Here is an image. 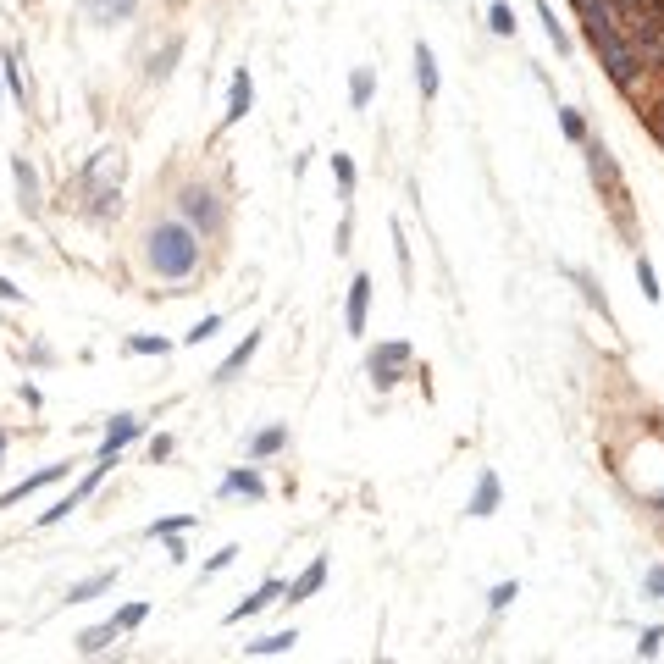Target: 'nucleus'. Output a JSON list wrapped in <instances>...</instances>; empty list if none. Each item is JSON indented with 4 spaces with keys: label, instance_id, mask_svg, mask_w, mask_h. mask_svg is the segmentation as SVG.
Masks as SVG:
<instances>
[{
    "label": "nucleus",
    "instance_id": "393cba45",
    "mask_svg": "<svg viewBox=\"0 0 664 664\" xmlns=\"http://www.w3.org/2000/svg\"><path fill=\"white\" fill-rule=\"evenodd\" d=\"M283 449H288V432L283 427H266V432L249 438V460H266V454H283Z\"/></svg>",
    "mask_w": 664,
    "mask_h": 664
},
{
    "label": "nucleus",
    "instance_id": "58836bf2",
    "mask_svg": "<svg viewBox=\"0 0 664 664\" xmlns=\"http://www.w3.org/2000/svg\"><path fill=\"white\" fill-rule=\"evenodd\" d=\"M659 648H664V631H659V626H648V631H642V642H637V653H642V659H653Z\"/></svg>",
    "mask_w": 664,
    "mask_h": 664
},
{
    "label": "nucleus",
    "instance_id": "c756f323",
    "mask_svg": "<svg viewBox=\"0 0 664 664\" xmlns=\"http://www.w3.org/2000/svg\"><path fill=\"white\" fill-rule=\"evenodd\" d=\"M537 23L548 28V39H554V50H559V56H570V34H565V23H559V17L548 12V6H537Z\"/></svg>",
    "mask_w": 664,
    "mask_h": 664
},
{
    "label": "nucleus",
    "instance_id": "6ab92c4d",
    "mask_svg": "<svg viewBox=\"0 0 664 664\" xmlns=\"http://www.w3.org/2000/svg\"><path fill=\"white\" fill-rule=\"evenodd\" d=\"M261 338H266V332H244V344H238L233 355L222 360V366H216V382H233L238 371H244L249 360H255V349H261Z\"/></svg>",
    "mask_w": 664,
    "mask_h": 664
},
{
    "label": "nucleus",
    "instance_id": "1a4fd4ad",
    "mask_svg": "<svg viewBox=\"0 0 664 664\" xmlns=\"http://www.w3.org/2000/svg\"><path fill=\"white\" fill-rule=\"evenodd\" d=\"M67 471H72V465H45V471L23 476L17 487H6V493H0V510H12V504H23V498H34V493H45V487L67 482Z\"/></svg>",
    "mask_w": 664,
    "mask_h": 664
},
{
    "label": "nucleus",
    "instance_id": "412c9836",
    "mask_svg": "<svg viewBox=\"0 0 664 664\" xmlns=\"http://www.w3.org/2000/svg\"><path fill=\"white\" fill-rule=\"evenodd\" d=\"M294 642H299V631H272V637L244 642V653H249V659H277V653H288Z\"/></svg>",
    "mask_w": 664,
    "mask_h": 664
},
{
    "label": "nucleus",
    "instance_id": "a18cd8bd",
    "mask_svg": "<svg viewBox=\"0 0 664 664\" xmlns=\"http://www.w3.org/2000/svg\"><path fill=\"white\" fill-rule=\"evenodd\" d=\"M0 460H6V427H0Z\"/></svg>",
    "mask_w": 664,
    "mask_h": 664
},
{
    "label": "nucleus",
    "instance_id": "f8f14e48",
    "mask_svg": "<svg viewBox=\"0 0 664 664\" xmlns=\"http://www.w3.org/2000/svg\"><path fill=\"white\" fill-rule=\"evenodd\" d=\"M78 12L89 17L95 28H117V23H128V17L139 12V0H78Z\"/></svg>",
    "mask_w": 664,
    "mask_h": 664
},
{
    "label": "nucleus",
    "instance_id": "7c9ffc66",
    "mask_svg": "<svg viewBox=\"0 0 664 664\" xmlns=\"http://www.w3.org/2000/svg\"><path fill=\"white\" fill-rule=\"evenodd\" d=\"M487 28H493L498 39H510V34H515V12L504 6V0H493V6H487Z\"/></svg>",
    "mask_w": 664,
    "mask_h": 664
},
{
    "label": "nucleus",
    "instance_id": "aec40b11",
    "mask_svg": "<svg viewBox=\"0 0 664 664\" xmlns=\"http://www.w3.org/2000/svg\"><path fill=\"white\" fill-rule=\"evenodd\" d=\"M117 637H122V631H117V620H106V626H89V631H78V642H72V648H78L83 659H89V653H106Z\"/></svg>",
    "mask_w": 664,
    "mask_h": 664
},
{
    "label": "nucleus",
    "instance_id": "4c0bfd02",
    "mask_svg": "<svg viewBox=\"0 0 664 664\" xmlns=\"http://www.w3.org/2000/svg\"><path fill=\"white\" fill-rule=\"evenodd\" d=\"M189 526H194V515H166V521L150 526V537H172V532H189Z\"/></svg>",
    "mask_w": 664,
    "mask_h": 664
},
{
    "label": "nucleus",
    "instance_id": "9d476101",
    "mask_svg": "<svg viewBox=\"0 0 664 664\" xmlns=\"http://www.w3.org/2000/svg\"><path fill=\"white\" fill-rule=\"evenodd\" d=\"M366 321H371V277L355 272V283H349V299H344V327L360 338V332H366Z\"/></svg>",
    "mask_w": 664,
    "mask_h": 664
},
{
    "label": "nucleus",
    "instance_id": "7ed1b4c3",
    "mask_svg": "<svg viewBox=\"0 0 664 664\" xmlns=\"http://www.w3.org/2000/svg\"><path fill=\"white\" fill-rule=\"evenodd\" d=\"M178 216L194 227L200 238H211V233H222V222H227V211H222V200H216L205 183H183L178 189Z\"/></svg>",
    "mask_w": 664,
    "mask_h": 664
},
{
    "label": "nucleus",
    "instance_id": "a211bd4d",
    "mask_svg": "<svg viewBox=\"0 0 664 664\" xmlns=\"http://www.w3.org/2000/svg\"><path fill=\"white\" fill-rule=\"evenodd\" d=\"M12 178H17V194H23V211L39 216L45 205H39V178H34V166H28V155H12Z\"/></svg>",
    "mask_w": 664,
    "mask_h": 664
},
{
    "label": "nucleus",
    "instance_id": "f03ea898",
    "mask_svg": "<svg viewBox=\"0 0 664 664\" xmlns=\"http://www.w3.org/2000/svg\"><path fill=\"white\" fill-rule=\"evenodd\" d=\"M122 211V155L100 150L95 161L83 166V216H117Z\"/></svg>",
    "mask_w": 664,
    "mask_h": 664
},
{
    "label": "nucleus",
    "instance_id": "ea45409f",
    "mask_svg": "<svg viewBox=\"0 0 664 664\" xmlns=\"http://www.w3.org/2000/svg\"><path fill=\"white\" fill-rule=\"evenodd\" d=\"M642 593H648V598H659V604H664V565H653L648 576H642Z\"/></svg>",
    "mask_w": 664,
    "mask_h": 664
},
{
    "label": "nucleus",
    "instance_id": "bb28decb",
    "mask_svg": "<svg viewBox=\"0 0 664 664\" xmlns=\"http://www.w3.org/2000/svg\"><path fill=\"white\" fill-rule=\"evenodd\" d=\"M559 133H565L570 144H587L593 133H587V117H581L576 106H559Z\"/></svg>",
    "mask_w": 664,
    "mask_h": 664
},
{
    "label": "nucleus",
    "instance_id": "f257e3e1",
    "mask_svg": "<svg viewBox=\"0 0 664 664\" xmlns=\"http://www.w3.org/2000/svg\"><path fill=\"white\" fill-rule=\"evenodd\" d=\"M205 261V238L194 233L183 216H166L144 233V266H150L161 283H189Z\"/></svg>",
    "mask_w": 664,
    "mask_h": 664
},
{
    "label": "nucleus",
    "instance_id": "72a5a7b5",
    "mask_svg": "<svg viewBox=\"0 0 664 664\" xmlns=\"http://www.w3.org/2000/svg\"><path fill=\"white\" fill-rule=\"evenodd\" d=\"M332 178H338V194H355V161H349V155H332Z\"/></svg>",
    "mask_w": 664,
    "mask_h": 664
},
{
    "label": "nucleus",
    "instance_id": "0eeeda50",
    "mask_svg": "<svg viewBox=\"0 0 664 664\" xmlns=\"http://www.w3.org/2000/svg\"><path fill=\"white\" fill-rule=\"evenodd\" d=\"M106 471H111V465H106V460H95V465H89V476H83V482L72 487L67 498H56V504H50V510H39V521H34L39 532H45V526H61V521H67V515L78 510L83 498H89V493H95V487H100V476H106Z\"/></svg>",
    "mask_w": 664,
    "mask_h": 664
},
{
    "label": "nucleus",
    "instance_id": "20e7f679",
    "mask_svg": "<svg viewBox=\"0 0 664 664\" xmlns=\"http://www.w3.org/2000/svg\"><path fill=\"white\" fill-rule=\"evenodd\" d=\"M410 366H415V349L404 344V338H388V344H377V349L366 355V377H371V388H382V393L399 388V377H404Z\"/></svg>",
    "mask_w": 664,
    "mask_h": 664
},
{
    "label": "nucleus",
    "instance_id": "423d86ee",
    "mask_svg": "<svg viewBox=\"0 0 664 664\" xmlns=\"http://www.w3.org/2000/svg\"><path fill=\"white\" fill-rule=\"evenodd\" d=\"M581 155H587V172H593V183L615 200V211H626V189H620V172H615V155L604 150L598 139H587L581 144Z\"/></svg>",
    "mask_w": 664,
    "mask_h": 664
},
{
    "label": "nucleus",
    "instance_id": "49530a36",
    "mask_svg": "<svg viewBox=\"0 0 664 664\" xmlns=\"http://www.w3.org/2000/svg\"><path fill=\"white\" fill-rule=\"evenodd\" d=\"M659 510H664V498H659Z\"/></svg>",
    "mask_w": 664,
    "mask_h": 664
},
{
    "label": "nucleus",
    "instance_id": "f704fd0d",
    "mask_svg": "<svg viewBox=\"0 0 664 664\" xmlns=\"http://www.w3.org/2000/svg\"><path fill=\"white\" fill-rule=\"evenodd\" d=\"M515 598H521V587H515V581H498L493 593H487V609H493V615H504V609H510Z\"/></svg>",
    "mask_w": 664,
    "mask_h": 664
},
{
    "label": "nucleus",
    "instance_id": "37998d69",
    "mask_svg": "<svg viewBox=\"0 0 664 664\" xmlns=\"http://www.w3.org/2000/svg\"><path fill=\"white\" fill-rule=\"evenodd\" d=\"M166 554H172V565H183V559H189V548H183V532L166 537Z\"/></svg>",
    "mask_w": 664,
    "mask_h": 664
},
{
    "label": "nucleus",
    "instance_id": "473e14b6",
    "mask_svg": "<svg viewBox=\"0 0 664 664\" xmlns=\"http://www.w3.org/2000/svg\"><path fill=\"white\" fill-rule=\"evenodd\" d=\"M216 332H222V316H200L189 332H183V344H211Z\"/></svg>",
    "mask_w": 664,
    "mask_h": 664
},
{
    "label": "nucleus",
    "instance_id": "5701e85b",
    "mask_svg": "<svg viewBox=\"0 0 664 664\" xmlns=\"http://www.w3.org/2000/svg\"><path fill=\"white\" fill-rule=\"evenodd\" d=\"M0 72H6V83H12V100H28V78H23V56H17V45L0 50Z\"/></svg>",
    "mask_w": 664,
    "mask_h": 664
},
{
    "label": "nucleus",
    "instance_id": "c03bdc74",
    "mask_svg": "<svg viewBox=\"0 0 664 664\" xmlns=\"http://www.w3.org/2000/svg\"><path fill=\"white\" fill-rule=\"evenodd\" d=\"M0 299H12V305H23V288H17L12 277H0Z\"/></svg>",
    "mask_w": 664,
    "mask_h": 664
},
{
    "label": "nucleus",
    "instance_id": "c9c22d12",
    "mask_svg": "<svg viewBox=\"0 0 664 664\" xmlns=\"http://www.w3.org/2000/svg\"><path fill=\"white\" fill-rule=\"evenodd\" d=\"M637 288H642V299H648V305H659L664 288H659V272H653L648 261H637Z\"/></svg>",
    "mask_w": 664,
    "mask_h": 664
},
{
    "label": "nucleus",
    "instance_id": "a19ab883",
    "mask_svg": "<svg viewBox=\"0 0 664 664\" xmlns=\"http://www.w3.org/2000/svg\"><path fill=\"white\" fill-rule=\"evenodd\" d=\"M172 449H178V443L166 438V432H161V438H150V460H172Z\"/></svg>",
    "mask_w": 664,
    "mask_h": 664
},
{
    "label": "nucleus",
    "instance_id": "2f4dec72",
    "mask_svg": "<svg viewBox=\"0 0 664 664\" xmlns=\"http://www.w3.org/2000/svg\"><path fill=\"white\" fill-rule=\"evenodd\" d=\"M111 620H117V631H139L144 620H150V604H144V598H139V604H122Z\"/></svg>",
    "mask_w": 664,
    "mask_h": 664
},
{
    "label": "nucleus",
    "instance_id": "b1692460",
    "mask_svg": "<svg viewBox=\"0 0 664 664\" xmlns=\"http://www.w3.org/2000/svg\"><path fill=\"white\" fill-rule=\"evenodd\" d=\"M371 95H377V72H371V67H355V78H349V106L366 111Z\"/></svg>",
    "mask_w": 664,
    "mask_h": 664
},
{
    "label": "nucleus",
    "instance_id": "f3484780",
    "mask_svg": "<svg viewBox=\"0 0 664 664\" xmlns=\"http://www.w3.org/2000/svg\"><path fill=\"white\" fill-rule=\"evenodd\" d=\"M321 581H327V559H310V570L299 581H288V598L283 604H310V598L321 593Z\"/></svg>",
    "mask_w": 664,
    "mask_h": 664
},
{
    "label": "nucleus",
    "instance_id": "4468645a",
    "mask_svg": "<svg viewBox=\"0 0 664 664\" xmlns=\"http://www.w3.org/2000/svg\"><path fill=\"white\" fill-rule=\"evenodd\" d=\"M283 598H288V581H283V576H266L261 587H255V593H249V598H244V604H238L227 620H249V615H261L266 604H283Z\"/></svg>",
    "mask_w": 664,
    "mask_h": 664
},
{
    "label": "nucleus",
    "instance_id": "9b49d317",
    "mask_svg": "<svg viewBox=\"0 0 664 664\" xmlns=\"http://www.w3.org/2000/svg\"><path fill=\"white\" fill-rule=\"evenodd\" d=\"M249 106H255V78H249L244 67L233 72V83H227V111H222V128H233V122L249 117Z\"/></svg>",
    "mask_w": 664,
    "mask_h": 664
},
{
    "label": "nucleus",
    "instance_id": "a878e982",
    "mask_svg": "<svg viewBox=\"0 0 664 664\" xmlns=\"http://www.w3.org/2000/svg\"><path fill=\"white\" fill-rule=\"evenodd\" d=\"M570 277H576V288H581V294H587V305H593L598 316L609 321V305H604V288H598V277L587 272V266H576V272H570Z\"/></svg>",
    "mask_w": 664,
    "mask_h": 664
},
{
    "label": "nucleus",
    "instance_id": "6e6552de",
    "mask_svg": "<svg viewBox=\"0 0 664 664\" xmlns=\"http://www.w3.org/2000/svg\"><path fill=\"white\" fill-rule=\"evenodd\" d=\"M144 438V415H111V427H106V438H100V449H95V460H117L122 449H128V443H139Z\"/></svg>",
    "mask_w": 664,
    "mask_h": 664
},
{
    "label": "nucleus",
    "instance_id": "dca6fc26",
    "mask_svg": "<svg viewBox=\"0 0 664 664\" xmlns=\"http://www.w3.org/2000/svg\"><path fill=\"white\" fill-rule=\"evenodd\" d=\"M222 498H266V476L255 465H238L222 476Z\"/></svg>",
    "mask_w": 664,
    "mask_h": 664
},
{
    "label": "nucleus",
    "instance_id": "c85d7f7f",
    "mask_svg": "<svg viewBox=\"0 0 664 664\" xmlns=\"http://www.w3.org/2000/svg\"><path fill=\"white\" fill-rule=\"evenodd\" d=\"M178 56H183V39H172V45H161V50H155V56H150V78L161 83L166 72H172V61H178Z\"/></svg>",
    "mask_w": 664,
    "mask_h": 664
},
{
    "label": "nucleus",
    "instance_id": "cd10ccee",
    "mask_svg": "<svg viewBox=\"0 0 664 664\" xmlns=\"http://www.w3.org/2000/svg\"><path fill=\"white\" fill-rule=\"evenodd\" d=\"M172 349V338H150V332H133L128 344H122V355H166Z\"/></svg>",
    "mask_w": 664,
    "mask_h": 664
},
{
    "label": "nucleus",
    "instance_id": "39448f33",
    "mask_svg": "<svg viewBox=\"0 0 664 664\" xmlns=\"http://www.w3.org/2000/svg\"><path fill=\"white\" fill-rule=\"evenodd\" d=\"M598 56H604V72H609V83H620V89H631V83L642 78V56H637V45H631L626 34L604 39V45H598Z\"/></svg>",
    "mask_w": 664,
    "mask_h": 664
},
{
    "label": "nucleus",
    "instance_id": "ddd939ff",
    "mask_svg": "<svg viewBox=\"0 0 664 664\" xmlns=\"http://www.w3.org/2000/svg\"><path fill=\"white\" fill-rule=\"evenodd\" d=\"M410 61H415V95H421V100H438V56H432L427 39H415Z\"/></svg>",
    "mask_w": 664,
    "mask_h": 664
},
{
    "label": "nucleus",
    "instance_id": "e433bc0d",
    "mask_svg": "<svg viewBox=\"0 0 664 664\" xmlns=\"http://www.w3.org/2000/svg\"><path fill=\"white\" fill-rule=\"evenodd\" d=\"M233 559H238V543H222L211 559H205V576H222V570L233 565Z\"/></svg>",
    "mask_w": 664,
    "mask_h": 664
},
{
    "label": "nucleus",
    "instance_id": "4be33fe9",
    "mask_svg": "<svg viewBox=\"0 0 664 664\" xmlns=\"http://www.w3.org/2000/svg\"><path fill=\"white\" fill-rule=\"evenodd\" d=\"M117 587V570H100V576H89V581H78L61 604H89V598H100V593H111Z\"/></svg>",
    "mask_w": 664,
    "mask_h": 664
},
{
    "label": "nucleus",
    "instance_id": "2eb2a0df",
    "mask_svg": "<svg viewBox=\"0 0 664 664\" xmlns=\"http://www.w3.org/2000/svg\"><path fill=\"white\" fill-rule=\"evenodd\" d=\"M498 504H504V482H498V471H482L476 476V493H471V515L487 521V515H498Z\"/></svg>",
    "mask_w": 664,
    "mask_h": 664
},
{
    "label": "nucleus",
    "instance_id": "79ce46f5",
    "mask_svg": "<svg viewBox=\"0 0 664 664\" xmlns=\"http://www.w3.org/2000/svg\"><path fill=\"white\" fill-rule=\"evenodd\" d=\"M648 128H653V139L664 144V100H653V111H648Z\"/></svg>",
    "mask_w": 664,
    "mask_h": 664
}]
</instances>
